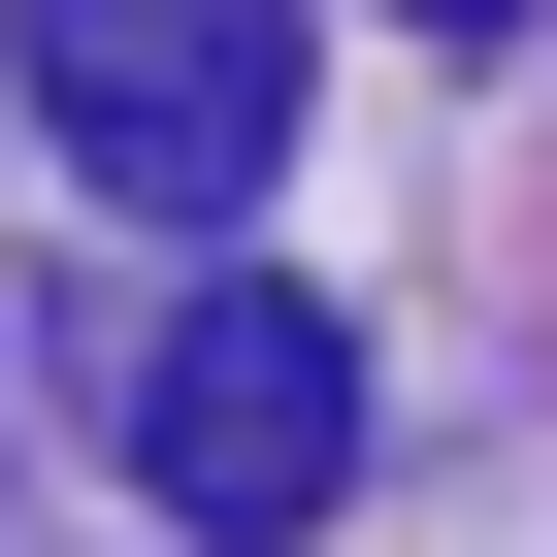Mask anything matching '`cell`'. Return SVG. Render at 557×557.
I'll return each mask as SVG.
<instances>
[{
	"mask_svg": "<svg viewBox=\"0 0 557 557\" xmlns=\"http://www.w3.org/2000/svg\"><path fill=\"white\" fill-rule=\"evenodd\" d=\"M132 492L230 524V557H296V524L361 492V329L262 296V262H230V296H164V329H132Z\"/></svg>",
	"mask_w": 557,
	"mask_h": 557,
	"instance_id": "2",
	"label": "cell"
},
{
	"mask_svg": "<svg viewBox=\"0 0 557 557\" xmlns=\"http://www.w3.org/2000/svg\"><path fill=\"white\" fill-rule=\"evenodd\" d=\"M426 34H524V0H426Z\"/></svg>",
	"mask_w": 557,
	"mask_h": 557,
	"instance_id": "3",
	"label": "cell"
},
{
	"mask_svg": "<svg viewBox=\"0 0 557 557\" xmlns=\"http://www.w3.org/2000/svg\"><path fill=\"white\" fill-rule=\"evenodd\" d=\"M0 66H34V132H66L132 230H230L262 164H296V99H329L296 0H0Z\"/></svg>",
	"mask_w": 557,
	"mask_h": 557,
	"instance_id": "1",
	"label": "cell"
}]
</instances>
